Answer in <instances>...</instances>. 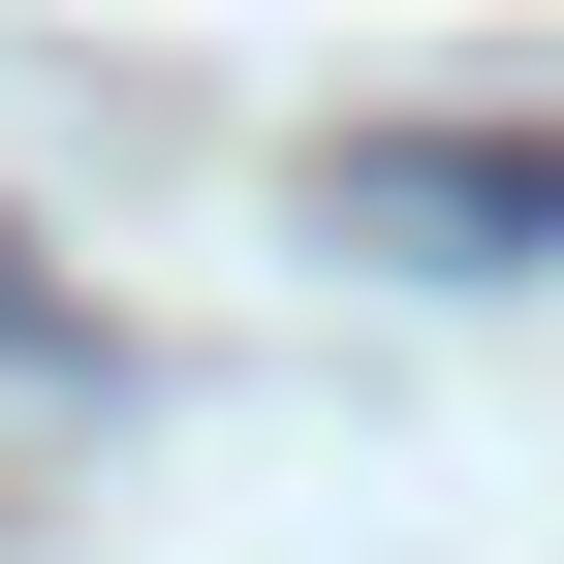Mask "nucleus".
<instances>
[{"instance_id": "f257e3e1", "label": "nucleus", "mask_w": 564, "mask_h": 564, "mask_svg": "<svg viewBox=\"0 0 564 564\" xmlns=\"http://www.w3.org/2000/svg\"><path fill=\"white\" fill-rule=\"evenodd\" d=\"M345 251L533 282V251H564V126H377V158H345Z\"/></svg>"}]
</instances>
